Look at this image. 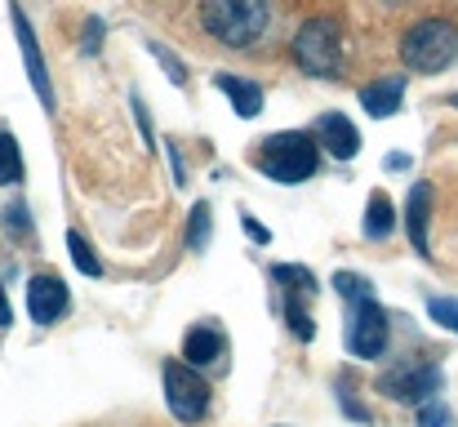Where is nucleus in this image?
Wrapping results in <instances>:
<instances>
[{
	"label": "nucleus",
	"mask_w": 458,
	"mask_h": 427,
	"mask_svg": "<svg viewBox=\"0 0 458 427\" xmlns=\"http://www.w3.org/2000/svg\"><path fill=\"white\" fill-rule=\"evenodd\" d=\"M458 58V27L445 18H423L401 36V63L419 76H432Z\"/></svg>",
	"instance_id": "f03ea898"
},
{
	"label": "nucleus",
	"mask_w": 458,
	"mask_h": 427,
	"mask_svg": "<svg viewBox=\"0 0 458 427\" xmlns=\"http://www.w3.org/2000/svg\"><path fill=\"white\" fill-rule=\"evenodd\" d=\"M13 31H18V45H22V58H27V76H31V85H36V94H40V103H49L54 94H49V76H45V58H40V49H36V36H31V22L13 9Z\"/></svg>",
	"instance_id": "9b49d317"
},
{
	"label": "nucleus",
	"mask_w": 458,
	"mask_h": 427,
	"mask_svg": "<svg viewBox=\"0 0 458 427\" xmlns=\"http://www.w3.org/2000/svg\"><path fill=\"white\" fill-rule=\"evenodd\" d=\"M392 401H428L437 388H441V370L437 365H396L383 374L378 383Z\"/></svg>",
	"instance_id": "0eeeda50"
},
{
	"label": "nucleus",
	"mask_w": 458,
	"mask_h": 427,
	"mask_svg": "<svg viewBox=\"0 0 458 427\" xmlns=\"http://www.w3.org/2000/svg\"><path fill=\"white\" fill-rule=\"evenodd\" d=\"M4 214H9V232H13V236H18V232H27V236H31V218H27V205H9Z\"/></svg>",
	"instance_id": "b1692460"
},
{
	"label": "nucleus",
	"mask_w": 458,
	"mask_h": 427,
	"mask_svg": "<svg viewBox=\"0 0 458 427\" xmlns=\"http://www.w3.org/2000/svg\"><path fill=\"white\" fill-rule=\"evenodd\" d=\"M311 139L320 142L329 156H338V160H352L356 151H360V134H356V125L343 116V112H325L320 121H316V134Z\"/></svg>",
	"instance_id": "1a4fd4ad"
},
{
	"label": "nucleus",
	"mask_w": 458,
	"mask_h": 427,
	"mask_svg": "<svg viewBox=\"0 0 458 427\" xmlns=\"http://www.w3.org/2000/svg\"><path fill=\"white\" fill-rule=\"evenodd\" d=\"M419 427H450V410L437 406V401H428V406L419 410Z\"/></svg>",
	"instance_id": "5701e85b"
},
{
	"label": "nucleus",
	"mask_w": 458,
	"mask_h": 427,
	"mask_svg": "<svg viewBox=\"0 0 458 427\" xmlns=\"http://www.w3.org/2000/svg\"><path fill=\"white\" fill-rule=\"evenodd\" d=\"M200 22L214 40L232 49H250L267 31L272 4L267 0H200Z\"/></svg>",
	"instance_id": "f257e3e1"
},
{
	"label": "nucleus",
	"mask_w": 458,
	"mask_h": 427,
	"mask_svg": "<svg viewBox=\"0 0 458 427\" xmlns=\"http://www.w3.org/2000/svg\"><path fill=\"white\" fill-rule=\"evenodd\" d=\"M294 63L311 72V76H338L343 67V22L320 13V18H307L294 36Z\"/></svg>",
	"instance_id": "7ed1b4c3"
},
{
	"label": "nucleus",
	"mask_w": 458,
	"mask_h": 427,
	"mask_svg": "<svg viewBox=\"0 0 458 427\" xmlns=\"http://www.w3.org/2000/svg\"><path fill=\"white\" fill-rule=\"evenodd\" d=\"M428 218H432V187L428 183H414L410 187V205H405V227H410V241L423 259H432V241H428Z\"/></svg>",
	"instance_id": "9d476101"
},
{
	"label": "nucleus",
	"mask_w": 458,
	"mask_h": 427,
	"mask_svg": "<svg viewBox=\"0 0 458 427\" xmlns=\"http://www.w3.org/2000/svg\"><path fill=\"white\" fill-rule=\"evenodd\" d=\"M18 178H22V151H18L13 134H0V187H9Z\"/></svg>",
	"instance_id": "dca6fc26"
},
{
	"label": "nucleus",
	"mask_w": 458,
	"mask_h": 427,
	"mask_svg": "<svg viewBox=\"0 0 458 427\" xmlns=\"http://www.w3.org/2000/svg\"><path fill=\"white\" fill-rule=\"evenodd\" d=\"M67 250H72V263H76L85 277H98V272H103V263L94 259V250L85 245V236H81V232H67Z\"/></svg>",
	"instance_id": "a211bd4d"
},
{
	"label": "nucleus",
	"mask_w": 458,
	"mask_h": 427,
	"mask_svg": "<svg viewBox=\"0 0 458 427\" xmlns=\"http://www.w3.org/2000/svg\"><path fill=\"white\" fill-rule=\"evenodd\" d=\"M401 98H405V76H387V81H374L360 90V107L369 116H396Z\"/></svg>",
	"instance_id": "f8f14e48"
},
{
	"label": "nucleus",
	"mask_w": 458,
	"mask_h": 427,
	"mask_svg": "<svg viewBox=\"0 0 458 427\" xmlns=\"http://www.w3.org/2000/svg\"><path fill=\"white\" fill-rule=\"evenodd\" d=\"M209 227H214V218H209V205H196V209H191V223H187V245H191V250H205V241H209Z\"/></svg>",
	"instance_id": "6ab92c4d"
},
{
	"label": "nucleus",
	"mask_w": 458,
	"mask_h": 427,
	"mask_svg": "<svg viewBox=\"0 0 458 427\" xmlns=\"http://www.w3.org/2000/svg\"><path fill=\"white\" fill-rule=\"evenodd\" d=\"M223 334L214 329V325H196L191 334H187V343H182V356H187V365H214L218 356H223Z\"/></svg>",
	"instance_id": "ddd939ff"
},
{
	"label": "nucleus",
	"mask_w": 458,
	"mask_h": 427,
	"mask_svg": "<svg viewBox=\"0 0 458 427\" xmlns=\"http://www.w3.org/2000/svg\"><path fill=\"white\" fill-rule=\"evenodd\" d=\"M450 107H458V94H454V98H450Z\"/></svg>",
	"instance_id": "bb28decb"
},
{
	"label": "nucleus",
	"mask_w": 458,
	"mask_h": 427,
	"mask_svg": "<svg viewBox=\"0 0 458 427\" xmlns=\"http://www.w3.org/2000/svg\"><path fill=\"white\" fill-rule=\"evenodd\" d=\"M383 347H387V312H383L374 298H365V303H356V312H352L347 352L360 356V361H374V356H383Z\"/></svg>",
	"instance_id": "423d86ee"
},
{
	"label": "nucleus",
	"mask_w": 458,
	"mask_h": 427,
	"mask_svg": "<svg viewBox=\"0 0 458 427\" xmlns=\"http://www.w3.org/2000/svg\"><path fill=\"white\" fill-rule=\"evenodd\" d=\"M254 165L276 183H307L316 174V139L311 134H272L254 151Z\"/></svg>",
	"instance_id": "20e7f679"
},
{
	"label": "nucleus",
	"mask_w": 458,
	"mask_h": 427,
	"mask_svg": "<svg viewBox=\"0 0 458 427\" xmlns=\"http://www.w3.org/2000/svg\"><path fill=\"white\" fill-rule=\"evenodd\" d=\"M392 196L387 192H374L369 196V205H365V236L369 241H387L392 236Z\"/></svg>",
	"instance_id": "2eb2a0df"
},
{
	"label": "nucleus",
	"mask_w": 458,
	"mask_h": 427,
	"mask_svg": "<svg viewBox=\"0 0 458 427\" xmlns=\"http://www.w3.org/2000/svg\"><path fill=\"white\" fill-rule=\"evenodd\" d=\"M334 289H338V298H347L352 307L365 303V298H374V294H369V281H365L360 272H338V277H334Z\"/></svg>",
	"instance_id": "f3484780"
},
{
	"label": "nucleus",
	"mask_w": 458,
	"mask_h": 427,
	"mask_svg": "<svg viewBox=\"0 0 458 427\" xmlns=\"http://www.w3.org/2000/svg\"><path fill=\"white\" fill-rule=\"evenodd\" d=\"M285 316H290V329H294V334H299V338H311V334H316V325H311V320H307L303 303H299V298H294V294H290V303H285Z\"/></svg>",
	"instance_id": "4be33fe9"
},
{
	"label": "nucleus",
	"mask_w": 458,
	"mask_h": 427,
	"mask_svg": "<svg viewBox=\"0 0 458 427\" xmlns=\"http://www.w3.org/2000/svg\"><path fill=\"white\" fill-rule=\"evenodd\" d=\"M13 320V312H9V298H4V285H0V329Z\"/></svg>",
	"instance_id": "393cba45"
},
{
	"label": "nucleus",
	"mask_w": 458,
	"mask_h": 427,
	"mask_svg": "<svg viewBox=\"0 0 458 427\" xmlns=\"http://www.w3.org/2000/svg\"><path fill=\"white\" fill-rule=\"evenodd\" d=\"M245 232H250V236H254V241H272V236H267V232H263V227H259V223H254V218H245Z\"/></svg>",
	"instance_id": "a878e982"
},
{
	"label": "nucleus",
	"mask_w": 458,
	"mask_h": 427,
	"mask_svg": "<svg viewBox=\"0 0 458 427\" xmlns=\"http://www.w3.org/2000/svg\"><path fill=\"white\" fill-rule=\"evenodd\" d=\"M428 312H432V320H437V325H445V329H454L458 334V298H432V303H428Z\"/></svg>",
	"instance_id": "412c9836"
},
{
	"label": "nucleus",
	"mask_w": 458,
	"mask_h": 427,
	"mask_svg": "<svg viewBox=\"0 0 458 427\" xmlns=\"http://www.w3.org/2000/svg\"><path fill=\"white\" fill-rule=\"evenodd\" d=\"M27 312H31L36 325H54L67 312V285L58 277H36L27 285Z\"/></svg>",
	"instance_id": "6e6552de"
},
{
	"label": "nucleus",
	"mask_w": 458,
	"mask_h": 427,
	"mask_svg": "<svg viewBox=\"0 0 458 427\" xmlns=\"http://www.w3.org/2000/svg\"><path fill=\"white\" fill-rule=\"evenodd\" d=\"M214 85L232 98V107H236L245 121H254V116L263 112V90H259V85H250V81H241V76H227V72H223Z\"/></svg>",
	"instance_id": "4468645a"
},
{
	"label": "nucleus",
	"mask_w": 458,
	"mask_h": 427,
	"mask_svg": "<svg viewBox=\"0 0 458 427\" xmlns=\"http://www.w3.org/2000/svg\"><path fill=\"white\" fill-rule=\"evenodd\" d=\"M165 406L174 410V419L196 423L209 410V383L187 361H165Z\"/></svg>",
	"instance_id": "39448f33"
},
{
	"label": "nucleus",
	"mask_w": 458,
	"mask_h": 427,
	"mask_svg": "<svg viewBox=\"0 0 458 427\" xmlns=\"http://www.w3.org/2000/svg\"><path fill=\"white\" fill-rule=\"evenodd\" d=\"M387 4H396V0H387Z\"/></svg>",
	"instance_id": "cd10ccee"
},
{
	"label": "nucleus",
	"mask_w": 458,
	"mask_h": 427,
	"mask_svg": "<svg viewBox=\"0 0 458 427\" xmlns=\"http://www.w3.org/2000/svg\"><path fill=\"white\" fill-rule=\"evenodd\" d=\"M272 277H276V281L285 285V289H290V294H299V289H307V294H311V272H307V268H290V263H281V268H272Z\"/></svg>",
	"instance_id": "aec40b11"
}]
</instances>
